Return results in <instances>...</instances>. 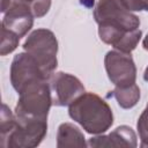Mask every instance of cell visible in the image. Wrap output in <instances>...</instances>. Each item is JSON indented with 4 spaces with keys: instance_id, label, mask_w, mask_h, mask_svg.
<instances>
[{
    "instance_id": "6da1fadb",
    "label": "cell",
    "mask_w": 148,
    "mask_h": 148,
    "mask_svg": "<svg viewBox=\"0 0 148 148\" xmlns=\"http://www.w3.org/2000/svg\"><path fill=\"white\" fill-rule=\"evenodd\" d=\"M94 18L98 24L99 38L105 44L125 53H131L139 44L142 36L140 20L120 0H99Z\"/></svg>"
},
{
    "instance_id": "7a4b0ae2",
    "label": "cell",
    "mask_w": 148,
    "mask_h": 148,
    "mask_svg": "<svg viewBox=\"0 0 148 148\" xmlns=\"http://www.w3.org/2000/svg\"><path fill=\"white\" fill-rule=\"evenodd\" d=\"M69 117L90 134H102L113 124L109 104L95 92H83L68 108Z\"/></svg>"
},
{
    "instance_id": "3957f363",
    "label": "cell",
    "mask_w": 148,
    "mask_h": 148,
    "mask_svg": "<svg viewBox=\"0 0 148 148\" xmlns=\"http://www.w3.org/2000/svg\"><path fill=\"white\" fill-rule=\"evenodd\" d=\"M52 104V92L49 81H38L27 86L18 92L15 114L47 120V114Z\"/></svg>"
},
{
    "instance_id": "277c9868",
    "label": "cell",
    "mask_w": 148,
    "mask_h": 148,
    "mask_svg": "<svg viewBox=\"0 0 148 148\" xmlns=\"http://www.w3.org/2000/svg\"><path fill=\"white\" fill-rule=\"evenodd\" d=\"M47 132V120L15 114V124L8 134L1 138L5 148H34L39 146Z\"/></svg>"
},
{
    "instance_id": "5b68a950",
    "label": "cell",
    "mask_w": 148,
    "mask_h": 148,
    "mask_svg": "<svg viewBox=\"0 0 148 148\" xmlns=\"http://www.w3.org/2000/svg\"><path fill=\"white\" fill-rule=\"evenodd\" d=\"M23 49L51 77L58 66V40L54 34L49 29H36L25 39Z\"/></svg>"
},
{
    "instance_id": "8992f818",
    "label": "cell",
    "mask_w": 148,
    "mask_h": 148,
    "mask_svg": "<svg viewBox=\"0 0 148 148\" xmlns=\"http://www.w3.org/2000/svg\"><path fill=\"white\" fill-rule=\"evenodd\" d=\"M44 80L49 81L50 76L29 53L24 51L14 57L10 65V83L17 94L27 86Z\"/></svg>"
},
{
    "instance_id": "52a82bcc",
    "label": "cell",
    "mask_w": 148,
    "mask_h": 148,
    "mask_svg": "<svg viewBox=\"0 0 148 148\" xmlns=\"http://www.w3.org/2000/svg\"><path fill=\"white\" fill-rule=\"evenodd\" d=\"M105 71L109 80L118 88L135 84L136 67L131 53L121 51H109L104 58Z\"/></svg>"
},
{
    "instance_id": "ba28073f",
    "label": "cell",
    "mask_w": 148,
    "mask_h": 148,
    "mask_svg": "<svg viewBox=\"0 0 148 148\" xmlns=\"http://www.w3.org/2000/svg\"><path fill=\"white\" fill-rule=\"evenodd\" d=\"M49 83L52 92V103L56 106H69L79 96L86 92L81 81L68 73H53Z\"/></svg>"
},
{
    "instance_id": "9c48e42d",
    "label": "cell",
    "mask_w": 148,
    "mask_h": 148,
    "mask_svg": "<svg viewBox=\"0 0 148 148\" xmlns=\"http://www.w3.org/2000/svg\"><path fill=\"white\" fill-rule=\"evenodd\" d=\"M32 24L34 15L31 14V12L24 6L13 1L12 6L5 13L1 22V28H5L9 32L22 38L32 28Z\"/></svg>"
},
{
    "instance_id": "30bf717a",
    "label": "cell",
    "mask_w": 148,
    "mask_h": 148,
    "mask_svg": "<svg viewBox=\"0 0 148 148\" xmlns=\"http://www.w3.org/2000/svg\"><path fill=\"white\" fill-rule=\"evenodd\" d=\"M136 135L134 131L126 125H121L108 135L91 138L88 142L90 147H136Z\"/></svg>"
},
{
    "instance_id": "8fae6325",
    "label": "cell",
    "mask_w": 148,
    "mask_h": 148,
    "mask_svg": "<svg viewBox=\"0 0 148 148\" xmlns=\"http://www.w3.org/2000/svg\"><path fill=\"white\" fill-rule=\"evenodd\" d=\"M86 140L83 133L79 127L71 123H64L58 127L57 132V147H86Z\"/></svg>"
},
{
    "instance_id": "7c38bea8",
    "label": "cell",
    "mask_w": 148,
    "mask_h": 148,
    "mask_svg": "<svg viewBox=\"0 0 148 148\" xmlns=\"http://www.w3.org/2000/svg\"><path fill=\"white\" fill-rule=\"evenodd\" d=\"M113 96L117 99L118 104L123 109H131L140 99V88L135 84L125 87V88H118L116 87L113 90Z\"/></svg>"
},
{
    "instance_id": "4fadbf2b",
    "label": "cell",
    "mask_w": 148,
    "mask_h": 148,
    "mask_svg": "<svg viewBox=\"0 0 148 148\" xmlns=\"http://www.w3.org/2000/svg\"><path fill=\"white\" fill-rule=\"evenodd\" d=\"M31 12L34 17H43L51 8V0H13Z\"/></svg>"
},
{
    "instance_id": "5bb4252c",
    "label": "cell",
    "mask_w": 148,
    "mask_h": 148,
    "mask_svg": "<svg viewBox=\"0 0 148 148\" xmlns=\"http://www.w3.org/2000/svg\"><path fill=\"white\" fill-rule=\"evenodd\" d=\"M20 37L16 35L9 32L5 28H1V45H0V54L6 56L8 53H12L18 45Z\"/></svg>"
},
{
    "instance_id": "9a60e30c",
    "label": "cell",
    "mask_w": 148,
    "mask_h": 148,
    "mask_svg": "<svg viewBox=\"0 0 148 148\" xmlns=\"http://www.w3.org/2000/svg\"><path fill=\"white\" fill-rule=\"evenodd\" d=\"M15 124V113H13L9 108L3 103L1 110V118H0V133L1 138L9 133Z\"/></svg>"
},
{
    "instance_id": "2e32d148",
    "label": "cell",
    "mask_w": 148,
    "mask_h": 148,
    "mask_svg": "<svg viewBox=\"0 0 148 148\" xmlns=\"http://www.w3.org/2000/svg\"><path fill=\"white\" fill-rule=\"evenodd\" d=\"M136 127H138V132H139V136L141 140L140 146L143 147H148V104L146 106V109L143 110V112L141 113V116L138 119L136 123Z\"/></svg>"
},
{
    "instance_id": "e0dca14e",
    "label": "cell",
    "mask_w": 148,
    "mask_h": 148,
    "mask_svg": "<svg viewBox=\"0 0 148 148\" xmlns=\"http://www.w3.org/2000/svg\"><path fill=\"white\" fill-rule=\"evenodd\" d=\"M120 2L131 12H148V0H120Z\"/></svg>"
},
{
    "instance_id": "ac0fdd59",
    "label": "cell",
    "mask_w": 148,
    "mask_h": 148,
    "mask_svg": "<svg viewBox=\"0 0 148 148\" xmlns=\"http://www.w3.org/2000/svg\"><path fill=\"white\" fill-rule=\"evenodd\" d=\"M12 2H13V0H2L1 1V12L6 13L8 10V8L12 6Z\"/></svg>"
},
{
    "instance_id": "d6986e66",
    "label": "cell",
    "mask_w": 148,
    "mask_h": 148,
    "mask_svg": "<svg viewBox=\"0 0 148 148\" xmlns=\"http://www.w3.org/2000/svg\"><path fill=\"white\" fill-rule=\"evenodd\" d=\"M142 46H143V49L146 50V51H148V34H147V36L143 38V40H142Z\"/></svg>"
},
{
    "instance_id": "ffe728a7",
    "label": "cell",
    "mask_w": 148,
    "mask_h": 148,
    "mask_svg": "<svg viewBox=\"0 0 148 148\" xmlns=\"http://www.w3.org/2000/svg\"><path fill=\"white\" fill-rule=\"evenodd\" d=\"M143 80L148 82V66H147L146 69H145V73H143Z\"/></svg>"
}]
</instances>
